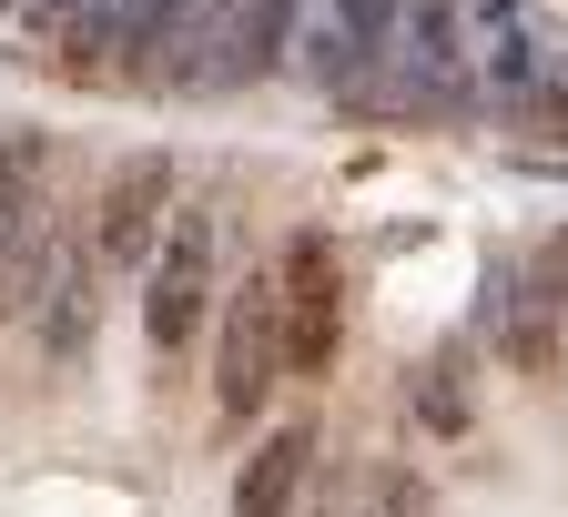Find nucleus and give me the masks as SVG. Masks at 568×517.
Segmentation results:
<instances>
[{"instance_id": "5", "label": "nucleus", "mask_w": 568, "mask_h": 517, "mask_svg": "<svg viewBox=\"0 0 568 517\" xmlns=\"http://www.w3.org/2000/svg\"><path fill=\"white\" fill-rule=\"evenodd\" d=\"M173 213H183V203H173V163H163V153L122 163V173L102 183V203H92V254L153 274V254H163V234H173Z\"/></svg>"}, {"instance_id": "13", "label": "nucleus", "mask_w": 568, "mask_h": 517, "mask_svg": "<svg viewBox=\"0 0 568 517\" xmlns=\"http://www.w3.org/2000/svg\"><path fill=\"white\" fill-rule=\"evenodd\" d=\"M366 517H437V507H426V477L416 467H376L366 477Z\"/></svg>"}, {"instance_id": "7", "label": "nucleus", "mask_w": 568, "mask_h": 517, "mask_svg": "<svg viewBox=\"0 0 568 517\" xmlns=\"http://www.w3.org/2000/svg\"><path fill=\"white\" fill-rule=\"evenodd\" d=\"M284 51H305V31H295V0H244V11L224 21V41H213L203 82H213V92L264 82V71H284Z\"/></svg>"}, {"instance_id": "6", "label": "nucleus", "mask_w": 568, "mask_h": 517, "mask_svg": "<svg viewBox=\"0 0 568 517\" xmlns=\"http://www.w3.org/2000/svg\"><path fill=\"white\" fill-rule=\"evenodd\" d=\"M396 71H406V102H426V112H477V61H467V31H457V0H406Z\"/></svg>"}, {"instance_id": "15", "label": "nucleus", "mask_w": 568, "mask_h": 517, "mask_svg": "<svg viewBox=\"0 0 568 517\" xmlns=\"http://www.w3.org/2000/svg\"><path fill=\"white\" fill-rule=\"evenodd\" d=\"M315 517H366V507H315Z\"/></svg>"}, {"instance_id": "9", "label": "nucleus", "mask_w": 568, "mask_h": 517, "mask_svg": "<svg viewBox=\"0 0 568 517\" xmlns=\"http://www.w3.org/2000/svg\"><path fill=\"white\" fill-rule=\"evenodd\" d=\"M92 234L82 244H61V264H51V284H41V315H31V335H41V355L51 365H82L92 355Z\"/></svg>"}, {"instance_id": "16", "label": "nucleus", "mask_w": 568, "mask_h": 517, "mask_svg": "<svg viewBox=\"0 0 568 517\" xmlns=\"http://www.w3.org/2000/svg\"><path fill=\"white\" fill-rule=\"evenodd\" d=\"M487 11H518V0H487Z\"/></svg>"}, {"instance_id": "3", "label": "nucleus", "mask_w": 568, "mask_h": 517, "mask_svg": "<svg viewBox=\"0 0 568 517\" xmlns=\"http://www.w3.org/2000/svg\"><path fill=\"white\" fill-rule=\"evenodd\" d=\"M213 315V213H173V234L153 254V274H142V335H153V355H183Z\"/></svg>"}, {"instance_id": "14", "label": "nucleus", "mask_w": 568, "mask_h": 517, "mask_svg": "<svg viewBox=\"0 0 568 517\" xmlns=\"http://www.w3.org/2000/svg\"><path fill=\"white\" fill-rule=\"evenodd\" d=\"M406 396H416V416L437 426V436H457V426H467V396H457V376H447V365H426Z\"/></svg>"}, {"instance_id": "1", "label": "nucleus", "mask_w": 568, "mask_h": 517, "mask_svg": "<svg viewBox=\"0 0 568 517\" xmlns=\"http://www.w3.org/2000/svg\"><path fill=\"white\" fill-rule=\"evenodd\" d=\"M284 376H295V355H284V284L274 274H244L234 305H224V345H213V406L254 416Z\"/></svg>"}, {"instance_id": "10", "label": "nucleus", "mask_w": 568, "mask_h": 517, "mask_svg": "<svg viewBox=\"0 0 568 517\" xmlns=\"http://www.w3.org/2000/svg\"><path fill=\"white\" fill-rule=\"evenodd\" d=\"M305 477H315V426H274L234 477V517H284L305 497Z\"/></svg>"}, {"instance_id": "2", "label": "nucleus", "mask_w": 568, "mask_h": 517, "mask_svg": "<svg viewBox=\"0 0 568 517\" xmlns=\"http://www.w3.org/2000/svg\"><path fill=\"white\" fill-rule=\"evenodd\" d=\"M406 41V0H325V21L305 31V71L325 102H376V71Z\"/></svg>"}, {"instance_id": "12", "label": "nucleus", "mask_w": 568, "mask_h": 517, "mask_svg": "<svg viewBox=\"0 0 568 517\" xmlns=\"http://www.w3.org/2000/svg\"><path fill=\"white\" fill-rule=\"evenodd\" d=\"M518 284L538 294V305H558V315H568V234L528 244V254H518Z\"/></svg>"}, {"instance_id": "8", "label": "nucleus", "mask_w": 568, "mask_h": 517, "mask_svg": "<svg viewBox=\"0 0 568 517\" xmlns=\"http://www.w3.org/2000/svg\"><path fill=\"white\" fill-rule=\"evenodd\" d=\"M487 335H497V355H508L518 376H558V305H538L518 284V264L487 274Z\"/></svg>"}, {"instance_id": "4", "label": "nucleus", "mask_w": 568, "mask_h": 517, "mask_svg": "<svg viewBox=\"0 0 568 517\" xmlns=\"http://www.w3.org/2000/svg\"><path fill=\"white\" fill-rule=\"evenodd\" d=\"M284 284V355L295 376H335V345H345V274H335V244L325 234H295L274 264Z\"/></svg>"}, {"instance_id": "11", "label": "nucleus", "mask_w": 568, "mask_h": 517, "mask_svg": "<svg viewBox=\"0 0 568 517\" xmlns=\"http://www.w3.org/2000/svg\"><path fill=\"white\" fill-rule=\"evenodd\" d=\"M477 71H487V82H497V102H528V92L548 82V51H538V41H528V31L508 21V31H497V41H487V61H477Z\"/></svg>"}]
</instances>
